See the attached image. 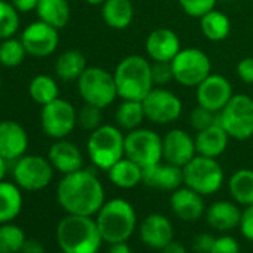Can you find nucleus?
I'll return each mask as SVG.
<instances>
[{
    "label": "nucleus",
    "mask_w": 253,
    "mask_h": 253,
    "mask_svg": "<svg viewBox=\"0 0 253 253\" xmlns=\"http://www.w3.org/2000/svg\"><path fill=\"white\" fill-rule=\"evenodd\" d=\"M48 160L52 167L63 174L78 171L84 167V157L76 145L64 139L57 140L48 152Z\"/></svg>",
    "instance_id": "obj_22"
},
{
    "label": "nucleus",
    "mask_w": 253,
    "mask_h": 253,
    "mask_svg": "<svg viewBox=\"0 0 253 253\" xmlns=\"http://www.w3.org/2000/svg\"><path fill=\"white\" fill-rule=\"evenodd\" d=\"M23 209L21 188L17 183L0 182V223L14 220Z\"/></svg>",
    "instance_id": "obj_27"
},
{
    "label": "nucleus",
    "mask_w": 253,
    "mask_h": 253,
    "mask_svg": "<svg viewBox=\"0 0 253 253\" xmlns=\"http://www.w3.org/2000/svg\"><path fill=\"white\" fill-rule=\"evenodd\" d=\"M101 110L100 107L97 106H92V104H88L85 103L81 110L78 112V124L82 126L84 130L86 131H94L97 130L98 126H101V121H103V115H101Z\"/></svg>",
    "instance_id": "obj_37"
},
{
    "label": "nucleus",
    "mask_w": 253,
    "mask_h": 253,
    "mask_svg": "<svg viewBox=\"0 0 253 253\" xmlns=\"http://www.w3.org/2000/svg\"><path fill=\"white\" fill-rule=\"evenodd\" d=\"M57 200L67 214L94 216L104 204V189L91 170H78L60 180Z\"/></svg>",
    "instance_id": "obj_1"
},
{
    "label": "nucleus",
    "mask_w": 253,
    "mask_h": 253,
    "mask_svg": "<svg viewBox=\"0 0 253 253\" xmlns=\"http://www.w3.org/2000/svg\"><path fill=\"white\" fill-rule=\"evenodd\" d=\"M36 12L41 21L58 30L66 27L70 20V6L67 0H39Z\"/></svg>",
    "instance_id": "obj_28"
},
{
    "label": "nucleus",
    "mask_w": 253,
    "mask_h": 253,
    "mask_svg": "<svg viewBox=\"0 0 253 253\" xmlns=\"http://www.w3.org/2000/svg\"><path fill=\"white\" fill-rule=\"evenodd\" d=\"M39 0H12V5L18 12H30L38 8Z\"/></svg>",
    "instance_id": "obj_45"
},
{
    "label": "nucleus",
    "mask_w": 253,
    "mask_h": 253,
    "mask_svg": "<svg viewBox=\"0 0 253 253\" xmlns=\"http://www.w3.org/2000/svg\"><path fill=\"white\" fill-rule=\"evenodd\" d=\"M210 253H240V244L231 235H220L214 240Z\"/></svg>",
    "instance_id": "obj_41"
},
{
    "label": "nucleus",
    "mask_w": 253,
    "mask_h": 253,
    "mask_svg": "<svg viewBox=\"0 0 253 253\" xmlns=\"http://www.w3.org/2000/svg\"><path fill=\"white\" fill-rule=\"evenodd\" d=\"M24 231L14 223H0V253H18L26 243Z\"/></svg>",
    "instance_id": "obj_34"
},
{
    "label": "nucleus",
    "mask_w": 253,
    "mask_h": 253,
    "mask_svg": "<svg viewBox=\"0 0 253 253\" xmlns=\"http://www.w3.org/2000/svg\"><path fill=\"white\" fill-rule=\"evenodd\" d=\"M238 228L244 238H247L249 241H253V204L247 206L241 211V219H240Z\"/></svg>",
    "instance_id": "obj_42"
},
{
    "label": "nucleus",
    "mask_w": 253,
    "mask_h": 253,
    "mask_svg": "<svg viewBox=\"0 0 253 253\" xmlns=\"http://www.w3.org/2000/svg\"><path fill=\"white\" fill-rule=\"evenodd\" d=\"M0 89H2V79H0Z\"/></svg>",
    "instance_id": "obj_51"
},
{
    "label": "nucleus",
    "mask_w": 253,
    "mask_h": 253,
    "mask_svg": "<svg viewBox=\"0 0 253 253\" xmlns=\"http://www.w3.org/2000/svg\"><path fill=\"white\" fill-rule=\"evenodd\" d=\"M57 241L67 253H97L103 238L91 216L67 214L57 226Z\"/></svg>",
    "instance_id": "obj_2"
},
{
    "label": "nucleus",
    "mask_w": 253,
    "mask_h": 253,
    "mask_svg": "<svg viewBox=\"0 0 253 253\" xmlns=\"http://www.w3.org/2000/svg\"><path fill=\"white\" fill-rule=\"evenodd\" d=\"M142 104L146 119L160 125L177 121L182 113L180 98L163 86H154L151 92L142 100Z\"/></svg>",
    "instance_id": "obj_13"
},
{
    "label": "nucleus",
    "mask_w": 253,
    "mask_h": 253,
    "mask_svg": "<svg viewBox=\"0 0 253 253\" xmlns=\"http://www.w3.org/2000/svg\"><path fill=\"white\" fill-rule=\"evenodd\" d=\"M182 11L192 18H201L211 9H214L217 0H177Z\"/></svg>",
    "instance_id": "obj_39"
},
{
    "label": "nucleus",
    "mask_w": 253,
    "mask_h": 253,
    "mask_svg": "<svg viewBox=\"0 0 253 253\" xmlns=\"http://www.w3.org/2000/svg\"><path fill=\"white\" fill-rule=\"evenodd\" d=\"M189 122H191L192 128L198 133V131H203L206 128H210V126L219 124V119H217V113L216 112H211V110H209L206 107L197 106L191 112Z\"/></svg>",
    "instance_id": "obj_38"
},
{
    "label": "nucleus",
    "mask_w": 253,
    "mask_h": 253,
    "mask_svg": "<svg viewBox=\"0 0 253 253\" xmlns=\"http://www.w3.org/2000/svg\"><path fill=\"white\" fill-rule=\"evenodd\" d=\"M217 119L229 139L240 142L250 139L253 136V98L246 94H234L217 113Z\"/></svg>",
    "instance_id": "obj_6"
},
{
    "label": "nucleus",
    "mask_w": 253,
    "mask_h": 253,
    "mask_svg": "<svg viewBox=\"0 0 253 253\" xmlns=\"http://www.w3.org/2000/svg\"><path fill=\"white\" fill-rule=\"evenodd\" d=\"M78 92L88 104L109 107L118 97L113 73L101 67H86L78 79Z\"/></svg>",
    "instance_id": "obj_7"
},
{
    "label": "nucleus",
    "mask_w": 253,
    "mask_h": 253,
    "mask_svg": "<svg viewBox=\"0 0 253 253\" xmlns=\"http://www.w3.org/2000/svg\"><path fill=\"white\" fill-rule=\"evenodd\" d=\"M42 107L41 124L46 136L60 140L75 130L78 124V112L70 101L58 97Z\"/></svg>",
    "instance_id": "obj_11"
},
{
    "label": "nucleus",
    "mask_w": 253,
    "mask_h": 253,
    "mask_svg": "<svg viewBox=\"0 0 253 253\" xmlns=\"http://www.w3.org/2000/svg\"><path fill=\"white\" fill-rule=\"evenodd\" d=\"M174 81L186 88H197L210 73L211 61L200 48H182L171 61Z\"/></svg>",
    "instance_id": "obj_9"
},
{
    "label": "nucleus",
    "mask_w": 253,
    "mask_h": 253,
    "mask_svg": "<svg viewBox=\"0 0 253 253\" xmlns=\"http://www.w3.org/2000/svg\"><path fill=\"white\" fill-rule=\"evenodd\" d=\"M107 253H133L130 246L126 244V241H121V243H113L109 247Z\"/></svg>",
    "instance_id": "obj_48"
},
{
    "label": "nucleus",
    "mask_w": 253,
    "mask_h": 253,
    "mask_svg": "<svg viewBox=\"0 0 253 253\" xmlns=\"http://www.w3.org/2000/svg\"><path fill=\"white\" fill-rule=\"evenodd\" d=\"M161 252L163 253H188L186 249H185V246L182 243H179V241H174V240L170 241Z\"/></svg>",
    "instance_id": "obj_47"
},
{
    "label": "nucleus",
    "mask_w": 253,
    "mask_h": 253,
    "mask_svg": "<svg viewBox=\"0 0 253 253\" xmlns=\"http://www.w3.org/2000/svg\"><path fill=\"white\" fill-rule=\"evenodd\" d=\"M6 160L0 155V182L3 180V177H5V174H6V169H8V166H6Z\"/></svg>",
    "instance_id": "obj_49"
},
{
    "label": "nucleus",
    "mask_w": 253,
    "mask_h": 253,
    "mask_svg": "<svg viewBox=\"0 0 253 253\" xmlns=\"http://www.w3.org/2000/svg\"><path fill=\"white\" fill-rule=\"evenodd\" d=\"M20 29V15L12 3L0 0V39L12 38Z\"/></svg>",
    "instance_id": "obj_36"
},
{
    "label": "nucleus",
    "mask_w": 253,
    "mask_h": 253,
    "mask_svg": "<svg viewBox=\"0 0 253 253\" xmlns=\"http://www.w3.org/2000/svg\"><path fill=\"white\" fill-rule=\"evenodd\" d=\"M142 183L152 189L173 192L183 183V170L182 167L173 166L166 161H160L154 166L143 169Z\"/></svg>",
    "instance_id": "obj_19"
},
{
    "label": "nucleus",
    "mask_w": 253,
    "mask_h": 253,
    "mask_svg": "<svg viewBox=\"0 0 253 253\" xmlns=\"http://www.w3.org/2000/svg\"><path fill=\"white\" fill-rule=\"evenodd\" d=\"M173 225L160 213H152L145 217L140 225V240L151 249L163 250L170 241H173Z\"/></svg>",
    "instance_id": "obj_21"
},
{
    "label": "nucleus",
    "mask_w": 253,
    "mask_h": 253,
    "mask_svg": "<svg viewBox=\"0 0 253 253\" xmlns=\"http://www.w3.org/2000/svg\"><path fill=\"white\" fill-rule=\"evenodd\" d=\"M26 48L21 42V39H5L0 43V64L5 67H17L20 66L26 58Z\"/></svg>",
    "instance_id": "obj_35"
},
{
    "label": "nucleus",
    "mask_w": 253,
    "mask_h": 253,
    "mask_svg": "<svg viewBox=\"0 0 253 253\" xmlns=\"http://www.w3.org/2000/svg\"><path fill=\"white\" fill-rule=\"evenodd\" d=\"M60 253H67V252H64V250H61V252H60Z\"/></svg>",
    "instance_id": "obj_52"
},
{
    "label": "nucleus",
    "mask_w": 253,
    "mask_h": 253,
    "mask_svg": "<svg viewBox=\"0 0 253 253\" xmlns=\"http://www.w3.org/2000/svg\"><path fill=\"white\" fill-rule=\"evenodd\" d=\"M200 29L210 42H222L231 33V21L223 12L211 9L200 18Z\"/></svg>",
    "instance_id": "obj_31"
},
{
    "label": "nucleus",
    "mask_w": 253,
    "mask_h": 253,
    "mask_svg": "<svg viewBox=\"0 0 253 253\" xmlns=\"http://www.w3.org/2000/svg\"><path fill=\"white\" fill-rule=\"evenodd\" d=\"M182 170L185 186L194 189L203 197L213 195L223 185V170L216 158L195 155Z\"/></svg>",
    "instance_id": "obj_8"
},
{
    "label": "nucleus",
    "mask_w": 253,
    "mask_h": 253,
    "mask_svg": "<svg viewBox=\"0 0 253 253\" xmlns=\"http://www.w3.org/2000/svg\"><path fill=\"white\" fill-rule=\"evenodd\" d=\"M214 237L210 234H200L194 240V250L198 253H210L213 244H214Z\"/></svg>",
    "instance_id": "obj_44"
},
{
    "label": "nucleus",
    "mask_w": 253,
    "mask_h": 253,
    "mask_svg": "<svg viewBox=\"0 0 253 253\" xmlns=\"http://www.w3.org/2000/svg\"><path fill=\"white\" fill-rule=\"evenodd\" d=\"M101 17L107 27L113 30L128 29L134 18L131 0H106L101 5Z\"/></svg>",
    "instance_id": "obj_25"
},
{
    "label": "nucleus",
    "mask_w": 253,
    "mask_h": 253,
    "mask_svg": "<svg viewBox=\"0 0 253 253\" xmlns=\"http://www.w3.org/2000/svg\"><path fill=\"white\" fill-rule=\"evenodd\" d=\"M54 174V167L49 160L39 155H26L17 160L14 167L15 183L26 191H41L45 189Z\"/></svg>",
    "instance_id": "obj_12"
},
{
    "label": "nucleus",
    "mask_w": 253,
    "mask_h": 253,
    "mask_svg": "<svg viewBox=\"0 0 253 253\" xmlns=\"http://www.w3.org/2000/svg\"><path fill=\"white\" fill-rule=\"evenodd\" d=\"M118 97L142 101L155 86L152 81V63L142 55L122 58L113 72Z\"/></svg>",
    "instance_id": "obj_3"
},
{
    "label": "nucleus",
    "mask_w": 253,
    "mask_h": 253,
    "mask_svg": "<svg viewBox=\"0 0 253 253\" xmlns=\"http://www.w3.org/2000/svg\"><path fill=\"white\" fill-rule=\"evenodd\" d=\"M107 176L115 186L122 189H131L142 183L143 169L130 158L124 157L107 170Z\"/></svg>",
    "instance_id": "obj_26"
},
{
    "label": "nucleus",
    "mask_w": 253,
    "mask_h": 253,
    "mask_svg": "<svg viewBox=\"0 0 253 253\" xmlns=\"http://www.w3.org/2000/svg\"><path fill=\"white\" fill-rule=\"evenodd\" d=\"M97 226L103 241L113 244L126 241L136 229L137 214L134 207L122 198L104 201L97 213Z\"/></svg>",
    "instance_id": "obj_4"
},
{
    "label": "nucleus",
    "mask_w": 253,
    "mask_h": 253,
    "mask_svg": "<svg viewBox=\"0 0 253 253\" xmlns=\"http://www.w3.org/2000/svg\"><path fill=\"white\" fill-rule=\"evenodd\" d=\"M58 29L43 23L36 21L29 24L23 35L21 42L27 51V54L33 57H48L51 55L58 46Z\"/></svg>",
    "instance_id": "obj_15"
},
{
    "label": "nucleus",
    "mask_w": 253,
    "mask_h": 253,
    "mask_svg": "<svg viewBox=\"0 0 253 253\" xmlns=\"http://www.w3.org/2000/svg\"><path fill=\"white\" fill-rule=\"evenodd\" d=\"M241 210L235 203L231 201H216L209 209H206V220L207 223L220 232L231 231L240 225Z\"/></svg>",
    "instance_id": "obj_23"
},
{
    "label": "nucleus",
    "mask_w": 253,
    "mask_h": 253,
    "mask_svg": "<svg viewBox=\"0 0 253 253\" xmlns=\"http://www.w3.org/2000/svg\"><path fill=\"white\" fill-rule=\"evenodd\" d=\"M86 151L94 167L107 171L125 157V136L118 125H101L91 131Z\"/></svg>",
    "instance_id": "obj_5"
},
{
    "label": "nucleus",
    "mask_w": 253,
    "mask_h": 253,
    "mask_svg": "<svg viewBox=\"0 0 253 253\" xmlns=\"http://www.w3.org/2000/svg\"><path fill=\"white\" fill-rule=\"evenodd\" d=\"M85 2L88 5H92V6H101L106 2V0H85Z\"/></svg>",
    "instance_id": "obj_50"
},
{
    "label": "nucleus",
    "mask_w": 253,
    "mask_h": 253,
    "mask_svg": "<svg viewBox=\"0 0 253 253\" xmlns=\"http://www.w3.org/2000/svg\"><path fill=\"white\" fill-rule=\"evenodd\" d=\"M228 142H229L228 133L219 124H216V125L210 126V128H206V130L197 133V136H195L197 155L217 158L226 151Z\"/></svg>",
    "instance_id": "obj_24"
},
{
    "label": "nucleus",
    "mask_w": 253,
    "mask_h": 253,
    "mask_svg": "<svg viewBox=\"0 0 253 253\" xmlns=\"http://www.w3.org/2000/svg\"><path fill=\"white\" fill-rule=\"evenodd\" d=\"M148 57L152 61H167L171 63L173 58L182 49L179 36L170 29H155L149 33L145 43Z\"/></svg>",
    "instance_id": "obj_18"
},
{
    "label": "nucleus",
    "mask_w": 253,
    "mask_h": 253,
    "mask_svg": "<svg viewBox=\"0 0 253 253\" xmlns=\"http://www.w3.org/2000/svg\"><path fill=\"white\" fill-rule=\"evenodd\" d=\"M86 69V58L78 49L64 51L55 61V75L64 81H78Z\"/></svg>",
    "instance_id": "obj_29"
},
{
    "label": "nucleus",
    "mask_w": 253,
    "mask_h": 253,
    "mask_svg": "<svg viewBox=\"0 0 253 253\" xmlns=\"http://www.w3.org/2000/svg\"><path fill=\"white\" fill-rule=\"evenodd\" d=\"M146 119L142 101L137 100H122L115 110V122L121 130L133 131L140 128L142 122Z\"/></svg>",
    "instance_id": "obj_30"
},
{
    "label": "nucleus",
    "mask_w": 253,
    "mask_h": 253,
    "mask_svg": "<svg viewBox=\"0 0 253 253\" xmlns=\"http://www.w3.org/2000/svg\"><path fill=\"white\" fill-rule=\"evenodd\" d=\"M237 75L244 84H253V57H246L238 61Z\"/></svg>",
    "instance_id": "obj_43"
},
{
    "label": "nucleus",
    "mask_w": 253,
    "mask_h": 253,
    "mask_svg": "<svg viewBox=\"0 0 253 253\" xmlns=\"http://www.w3.org/2000/svg\"><path fill=\"white\" fill-rule=\"evenodd\" d=\"M195 155V137L188 131L173 128L163 137V161L183 169Z\"/></svg>",
    "instance_id": "obj_16"
},
{
    "label": "nucleus",
    "mask_w": 253,
    "mask_h": 253,
    "mask_svg": "<svg viewBox=\"0 0 253 253\" xmlns=\"http://www.w3.org/2000/svg\"><path fill=\"white\" fill-rule=\"evenodd\" d=\"M125 157L142 169L163 161V139L154 130L136 128L125 136Z\"/></svg>",
    "instance_id": "obj_10"
},
{
    "label": "nucleus",
    "mask_w": 253,
    "mask_h": 253,
    "mask_svg": "<svg viewBox=\"0 0 253 253\" xmlns=\"http://www.w3.org/2000/svg\"><path fill=\"white\" fill-rule=\"evenodd\" d=\"M21 253H45V247L41 241L32 238V240H26Z\"/></svg>",
    "instance_id": "obj_46"
},
{
    "label": "nucleus",
    "mask_w": 253,
    "mask_h": 253,
    "mask_svg": "<svg viewBox=\"0 0 253 253\" xmlns=\"http://www.w3.org/2000/svg\"><path fill=\"white\" fill-rule=\"evenodd\" d=\"M152 81H154V85H157V86H164V85L170 84L171 81H174L171 63L154 61L152 63Z\"/></svg>",
    "instance_id": "obj_40"
},
{
    "label": "nucleus",
    "mask_w": 253,
    "mask_h": 253,
    "mask_svg": "<svg viewBox=\"0 0 253 253\" xmlns=\"http://www.w3.org/2000/svg\"><path fill=\"white\" fill-rule=\"evenodd\" d=\"M232 95H234V91H232L231 82L219 73H210L197 86L198 106L206 107L216 113H219L228 104Z\"/></svg>",
    "instance_id": "obj_14"
},
{
    "label": "nucleus",
    "mask_w": 253,
    "mask_h": 253,
    "mask_svg": "<svg viewBox=\"0 0 253 253\" xmlns=\"http://www.w3.org/2000/svg\"><path fill=\"white\" fill-rule=\"evenodd\" d=\"M170 207L176 217L183 222H194L206 213L203 195L185 186L173 191L170 197Z\"/></svg>",
    "instance_id": "obj_20"
},
{
    "label": "nucleus",
    "mask_w": 253,
    "mask_h": 253,
    "mask_svg": "<svg viewBox=\"0 0 253 253\" xmlns=\"http://www.w3.org/2000/svg\"><path fill=\"white\" fill-rule=\"evenodd\" d=\"M29 146V136L24 126L15 121L0 122V155L6 161H17L24 157Z\"/></svg>",
    "instance_id": "obj_17"
},
{
    "label": "nucleus",
    "mask_w": 253,
    "mask_h": 253,
    "mask_svg": "<svg viewBox=\"0 0 253 253\" xmlns=\"http://www.w3.org/2000/svg\"><path fill=\"white\" fill-rule=\"evenodd\" d=\"M228 189L231 197L237 204L244 207L253 204V170L240 169L237 170L228 182Z\"/></svg>",
    "instance_id": "obj_32"
},
{
    "label": "nucleus",
    "mask_w": 253,
    "mask_h": 253,
    "mask_svg": "<svg viewBox=\"0 0 253 253\" xmlns=\"http://www.w3.org/2000/svg\"><path fill=\"white\" fill-rule=\"evenodd\" d=\"M29 94L30 97L41 106H45L55 98H58L60 89L57 82L48 76V75H38L36 78L32 79L29 85Z\"/></svg>",
    "instance_id": "obj_33"
}]
</instances>
